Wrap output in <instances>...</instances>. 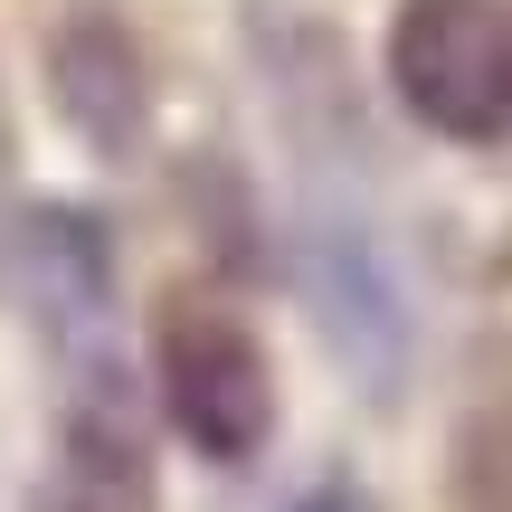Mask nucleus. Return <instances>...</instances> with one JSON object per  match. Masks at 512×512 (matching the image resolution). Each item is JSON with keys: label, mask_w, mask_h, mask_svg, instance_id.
I'll list each match as a JSON object with an SVG mask.
<instances>
[{"label": "nucleus", "mask_w": 512, "mask_h": 512, "mask_svg": "<svg viewBox=\"0 0 512 512\" xmlns=\"http://www.w3.org/2000/svg\"><path fill=\"white\" fill-rule=\"evenodd\" d=\"M152 389H162V418L200 446L209 465H247L275 427V370L266 342L209 294H171L152 313Z\"/></svg>", "instance_id": "obj_1"}, {"label": "nucleus", "mask_w": 512, "mask_h": 512, "mask_svg": "<svg viewBox=\"0 0 512 512\" xmlns=\"http://www.w3.org/2000/svg\"><path fill=\"white\" fill-rule=\"evenodd\" d=\"M389 86L446 143L512 133V0H399Z\"/></svg>", "instance_id": "obj_2"}, {"label": "nucleus", "mask_w": 512, "mask_h": 512, "mask_svg": "<svg viewBox=\"0 0 512 512\" xmlns=\"http://www.w3.org/2000/svg\"><path fill=\"white\" fill-rule=\"evenodd\" d=\"M29 512H162L152 503V456H143V427H133L124 389L95 380L76 389L67 427H57V456L38 475Z\"/></svg>", "instance_id": "obj_3"}, {"label": "nucleus", "mask_w": 512, "mask_h": 512, "mask_svg": "<svg viewBox=\"0 0 512 512\" xmlns=\"http://www.w3.org/2000/svg\"><path fill=\"white\" fill-rule=\"evenodd\" d=\"M48 76H57V105L76 114L86 143H105V152L133 143V124H143V57H133V38L105 10L67 19V38L48 48Z\"/></svg>", "instance_id": "obj_4"}, {"label": "nucleus", "mask_w": 512, "mask_h": 512, "mask_svg": "<svg viewBox=\"0 0 512 512\" xmlns=\"http://www.w3.org/2000/svg\"><path fill=\"white\" fill-rule=\"evenodd\" d=\"M465 503L475 512H512V408L484 418L475 446H465Z\"/></svg>", "instance_id": "obj_5"}, {"label": "nucleus", "mask_w": 512, "mask_h": 512, "mask_svg": "<svg viewBox=\"0 0 512 512\" xmlns=\"http://www.w3.org/2000/svg\"><path fill=\"white\" fill-rule=\"evenodd\" d=\"M285 512H370V503H361V484H342V475H323V484H304V494H294Z\"/></svg>", "instance_id": "obj_6"}]
</instances>
